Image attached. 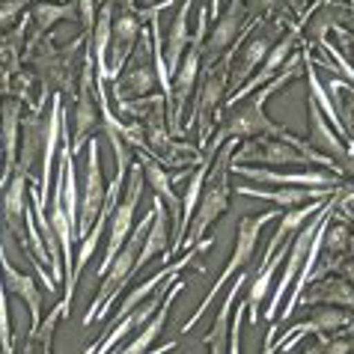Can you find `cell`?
Masks as SVG:
<instances>
[{"mask_svg":"<svg viewBox=\"0 0 354 354\" xmlns=\"http://www.w3.org/2000/svg\"><path fill=\"white\" fill-rule=\"evenodd\" d=\"M232 164L248 167V164H319L330 167V173H339V167L330 158H313V155L295 149L292 143L274 140V137H253V140H241V146L232 155Z\"/></svg>","mask_w":354,"mask_h":354,"instance_id":"9c48e42d","label":"cell"},{"mask_svg":"<svg viewBox=\"0 0 354 354\" xmlns=\"http://www.w3.org/2000/svg\"><path fill=\"white\" fill-rule=\"evenodd\" d=\"M102 129V81L95 72V57L86 45L84 68H81V86H77V104H75V140L72 152L77 155L90 143V137Z\"/></svg>","mask_w":354,"mask_h":354,"instance_id":"52a82bcc","label":"cell"},{"mask_svg":"<svg viewBox=\"0 0 354 354\" xmlns=\"http://www.w3.org/2000/svg\"><path fill=\"white\" fill-rule=\"evenodd\" d=\"M167 292H170V286H161L158 292L152 295L149 301H143L140 307H137V310H131V313H129V316H125V319H120L116 324H111V328L104 330V337L98 339L95 346H90V348H86L84 354H111L116 342H120V339H125V337H129L131 330L143 328V324L149 322V319L155 316V313L161 310V304H164V298H167Z\"/></svg>","mask_w":354,"mask_h":354,"instance_id":"ac0fdd59","label":"cell"},{"mask_svg":"<svg viewBox=\"0 0 354 354\" xmlns=\"http://www.w3.org/2000/svg\"><path fill=\"white\" fill-rule=\"evenodd\" d=\"M0 268H3V280H6V292H12L15 298H21L30 310V330H36L42 324V292H39L36 280L30 274H21L6 257V248L0 244Z\"/></svg>","mask_w":354,"mask_h":354,"instance_id":"d6986e66","label":"cell"},{"mask_svg":"<svg viewBox=\"0 0 354 354\" xmlns=\"http://www.w3.org/2000/svg\"><path fill=\"white\" fill-rule=\"evenodd\" d=\"M75 15V3H36L30 9V21H33V36L27 39V48L36 45L45 36V30H51L57 21Z\"/></svg>","mask_w":354,"mask_h":354,"instance_id":"f546056e","label":"cell"},{"mask_svg":"<svg viewBox=\"0 0 354 354\" xmlns=\"http://www.w3.org/2000/svg\"><path fill=\"white\" fill-rule=\"evenodd\" d=\"M348 185V182H346ZM342 185V188H346ZM342 188H283V191H262V188H239V194L244 196H257V200H268L274 203L280 212H292V209H301L307 205L310 200H330L337 196Z\"/></svg>","mask_w":354,"mask_h":354,"instance_id":"44dd1931","label":"cell"},{"mask_svg":"<svg viewBox=\"0 0 354 354\" xmlns=\"http://www.w3.org/2000/svg\"><path fill=\"white\" fill-rule=\"evenodd\" d=\"M30 179L21 173H15L9 185L3 188V203H0V209H3V223L9 235L18 241V248L21 253H27V259H30V241H27V214H30Z\"/></svg>","mask_w":354,"mask_h":354,"instance_id":"4fadbf2b","label":"cell"},{"mask_svg":"<svg viewBox=\"0 0 354 354\" xmlns=\"http://www.w3.org/2000/svg\"><path fill=\"white\" fill-rule=\"evenodd\" d=\"M280 214V209H274V212H265V214H259V218H241L239 221V235H235V248H232V257H230V262H226V268L221 271V277H218V283H212V289H209V295L203 298V304L196 307V313L182 324V333H188V330H194L196 328V322H200L205 313H209V307H212V301H214V295H218L226 283H230V277L239 268H244L250 259H253V248H257V239H259V232H262V226L265 223H271L274 218Z\"/></svg>","mask_w":354,"mask_h":354,"instance_id":"5b68a950","label":"cell"},{"mask_svg":"<svg viewBox=\"0 0 354 354\" xmlns=\"http://www.w3.org/2000/svg\"><path fill=\"white\" fill-rule=\"evenodd\" d=\"M143 176H146V182H149V188H155V194L161 196V200L167 203V212H170V218H173V235L179 232V223H182V200L173 194V179L161 170V164L149 158V155H143Z\"/></svg>","mask_w":354,"mask_h":354,"instance_id":"484cf974","label":"cell"},{"mask_svg":"<svg viewBox=\"0 0 354 354\" xmlns=\"http://www.w3.org/2000/svg\"><path fill=\"white\" fill-rule=\"evenodd\" d=\"M232 57H235V48L223 60L203 68V81H200V90H196V104H194V116H196V125H200V149H209L214 137V122L221 120L223 93H230Z\"/></svg>","mask_w":354,"mask_h":354,"instance_id":"277c9868","label":"cell"},{"mask_svg":"<svg viewBox=\"0 0 354 354\" xmlns=\"http://www.w3.org/2000/svg\"><path fill=\"white\" fill-rule=\"evenodd\" d=\"M209 15H212V18L221 15V0H209Z\"/></svg>","mask_w":354,"mask_h":354,"instance_id":"d6a6232c","label":"cell"},{"mask_svg":"<svg viewBox=\"0 0 354 354\" xmlns=\"http://www.w3.org/2000/svg\"><path fill=\"white\" fill-rule=\"evenodd\" d=\"M143 36V12H125L113 21V39H111V54H107V81L116 84L125 72V63L134 54V45Z\"/></svg>","mask_w":354,"mask_h":354,"instance_id":"9a60e30c","label":"cell"},{"mask_svg":"<svg viewBox=\"0 0 354 354\" xmlns=\"http://www.w3.org/2000/svg\"><path fill=\"white\" fill-rule=\"evenodd\" d=\"M152 218H155V212L146 214V218L140 221V226H134V232L129 235V241L122 244V250L116 253L111 271H107L104 277H102L98 295L93 298L90 310H86L84 324L102 322L107 313H111L113 304H116V295H120L125 286H129V280L134 277V271H137V257H140V248H143V241H146V232H149V226H152Z\"/></svg>","mask_w":354,"mask_h":354,"instance_id":"7a4b0ae2","label":"cell"},{"mask_svg":"<svg viewBox=\"0 0 354 354\" xmlns=\"http://www.w3.org/2000/svg\"><path fill=\"white\" fill-rule=\"evenodd\" d=\"M140 51L134 54L131 66L125 68V72L120 75V81L113 84V95H116V104H125L131 102V98H146L155 86H158V68H155V54H152V39L140 36Z\"/></svg>","mask_w":354,"mask_h":354,"instance_id":"8fae6325","label":"cell"},{"mask_svg":"<svg viewBox=\"0 0 354 354\" xmlns=\"http://www.w3.org/2000/svg\"><path fill=\"white\" fill-rule=\"evenodd\" d=\"M152 212H155V218H152V226H149V232H146V241H143V248H140V257H137V271L146 268L158 253H164V257H170V212H164V203H161V196H155L152 200Z\"/></svg>","mask_w":354,"mask_h":354,"instance_id":"7402d4cb","label":"cell"},{"mask_svg":"<svg viewBox=\"0 0 354 354\" xmlns=\"http://www.w3.org/2000/svg\"><path fill=\"white\" fill-rule=\"evenodd\" d=\"M205 33H209V3L200 6V15H196V33L188 45V57L182 60L179 72L173 75L170 81V95H167V116H170V129L176 137L185 134V107H188V98L196 95V81H200L203 72V48H205Z\"/></svg>","mask_w":354,"mask_h":354,"instance_id":"3957f363","label":"cell"},{"mask_svg":"<svg viewBox=\"0 0 354 354\" xmlns=\"http://www.w3.org/2000/svg\"><path fill=\"white\" fill-rule=\"evenodd\" d=\"M77 12H81V24H84V33L90 36L93 27H95V3L93 0H77Z\"/></svg>","mask_w":354,"mask_h":354,"instance_id":"1f68e13d","label":"cell"},{"mask_svg":"<svg viewBox=\"0 0 354 354\" xmlns=\"http://www.w3.org/2000/svg\"><path fill=\"white\" fill-rule=\"evenodd\" d=\"M348 218H351V214H348Z\"/></svg>","mask_w":354,"mask_h":354,"instance_id":"e575fe53","label":"cell"},{"mask_svg":"<svg viewBox=\"0 0 354 354\" xmlns=\"http://www.w3.org/2000/svg\"><path fill=\"white\" fill-rule=\"evenodd\" d=\"M143 164L137 161L131 164L129 170V179H125V188H122V196L120 203H116V212L111 218V235H107V253L102 265H98V277H104L107 271H111V265L116 259V253L122 250V244L129 241V235L134 232V214H137V205H140V196H143Z\"/></svg>","mask_w":354,"mask_h":354,"instance_id":"ba28073f","label":"cell"},{"mask_svg":"<svg viewBox=\"0 0 354 354\" xmlns=\"http://www.w3.org/2000/svg\"><path fill=\"white\" fill-rule=\"evenodd\" d=\"M107 188H104V173H102V155H98V140L93 137L86 143V176L81 188V212H77V239H86L95 226L98 214L104 209Z\"/></svg>","mask_w":354,"mask_h":354,"instance_id":"7c38bea8","label":"cell"},{"mask_svg":"<svg viewBox=\"0 0 354 354\" xmlns=\"http://www.w3.org/2000/svg\"><path fill=\"white\" fill-rule=\"evenodd\" d=\"M322 354H351L354 351V330L346 333V337H324L319 339Z\"/></svg>","mask_w":354,"mask_h":354,"instance_id":"4dcf8cb0","label":"cell"},{"mask_svg":"<svg viewBox=\"0 0 354 354\" xmlns=\"http://www.w3.org/2000/svg\"><path fill=\"white\" fill-rule=\"evenodd\" d=\"M277 36H283V30H277V27H265V30L253 33V36L248 39L244 51L239 54V60H235V66L230 68V95H235L244 84L250 81L253 72H257V66L262 68L265 57L271 54L274 42H277Z\"/></svg>","mask_w":354,"mask_h":354,"instance_id":"e0dca14e","label":"cell"},{"mask_svg":"<svg viewBox=\"0 0 354 354\" xmlns=\"http://www.w3.org/2000/svg\"><path fill=\"white\" fill-rule=\"evenodd\" d=\"M191 6H194V0H185V3L179 6V15H176V21L170 27V36H167V72H170V81H173V75L179 72L182 60H185V48L191 45V39H188Z\"/></svg>","mask_w":354,"mask_h":354,"instance_id":"83f0119b","label":"cell"},{"mask_svg":"<svg viewBox=\"0 0 354 354\" xmlns=\"http://www.w3.org/2000/svg\"><path fill=\"white\" fill-rule=\"evenodd\" d=\"M304 304H328V307H342L354 313V286L339 277V274H330V277H322L319 283H313L310 292H304Z\"/></svg>","mask_w":354,"mask_h":354,"instance_id":"603a6c76","label":"cell"},{"mask_svg":"<svg viewBox=\"0 0 354 354\" xmlns=\"http://www.w3.org/2000/svg\"><path fill=\"white\" fill-rule=\"evenodd\" d=\"M351 330H354V313L342 310V307H328V304H324V307H316L310 313L307 322H298L292 330H283V339L271 348V354L274 351H280V354L292 351L307 333L324 339V337H346V333H351Z\"/></svg>","mask_w":354,"mask_h":354,"instance_id":"30bf717a","label":"cell"},{"mask_svg":"<svg viewBox=\"0 0 354 354\" xmlns=\"http://www.w3.org/2000/svg\"><path fill=\"white\" fill-rule=\"evenodd\" d=\"M63 116H66V104L63 95L54 93L51 95V107H48L45 116V146H42V167H39V200H48L51 196V170L54 161L60 155V140H63Z\"/></svg>","mask_w":354,"mask_h":354,"instance_id":"5bb4252c","label":"cell"},{"mask_svg":"<svg viewBox=\"0 0 354 354\" xmlns=\"http://www.w3.org/2000/svg\"><path fill=\"white\" fill-rule=\"evenodd\" d=\"M235 176H248L257 182H271V185H316V188H342V182L337 173H322V170H307V173H274L265 167H239L232 164Z\"/></svg>","mask_w":354,"mask_h":354,"instance_id":"ffe728a7","label":"cell"},{"mask_svg":"<svg viewBox=\"0 0 354 354\" xmlns=\"http://www.w3.org/2000/svg\"><path fill=\"white\" fill-rule=\"evenodd\" d=\"M182 289H185V283H182V280H176L173 286H170V292H167V298H164V304H161V310L143 324V330L137 333V337H134L120 354H146V351H152V342L158 339V333L164 330L167 316H170V307H173V301L182 295Z\"/></svg>","mask_w":354,"mask_h":354,"instance_id":"d4e9b609","label":"cell"},{"mask_svg":"<svg viewBox=\"0 0 354 354\" xmlns=\"http://www.w3.org/2000/svg\"><path fill=\"white\" fill-rule=\"evenodd\" d=\"M304 354H322V346H316V348H307Z\"/></svg>","mask_w":354,"mask_h":354,"instance_id":"836d02e7","label":"cell"},{"mask_svg":"<svg viewBox=\"0 0 354 354\" xmlns=\"http://www.w3.org/2000/svg\"><path fill=\"white\" fill-rule=\"evenodd\" d=\"M18 129H21V98L6 95L0 98V155H3V170H0V188H6L18 167Z\"/></svg>","mask_w":354,"mask_h":354,"instance_id":"2e32d148","label":"cell"},{"mask_svg":"<svg viewBox=\"0 0 354 354\" xmlns=\"http://www.w3.org/2000/svg\"><path fill=\"white\" fill-rule=\"evenodd\" d=\"M337 196H339V194H337ZM337 196L324 203V209L316 212L307 223L301 226L298 232H295V241H292V248H289V253H286V268H283V277H280V283H277V289H274L271 307L265 310V319H268V322H274V319L280 316V301H283V295H286L292 283L298 280V274H301V268H304V262H307V253H310V248H313V241H316L319 230L333 218V212H337V205H339Z\"/></svg>","mask_w":354,"mask_h":354,"instance_id":"8992f818","label":"cell"},{"mask_svg":"<svg viewBox=\"0 0 354 354\" xmlns=\"http://www.w3.org/2000/svg\"><path fill=\"white\" fill-rule=\"evenodd\" d=\"M241 140H226L221 146L218 158H214L209 176H205V185H203V196L196 203V212L191 218V226L185 232V241H182V250H191L194 244H200L205 239V232L214 226V221L230 209V173H232V155H235V146Z\"/></svg>","mask_w":354,"mask_h":354,"instance_id":"6da1fadb","label":"cell"},{"mask_svg":"<svg viewBox=\"0 0 354 354\" xmlns=\"http://www.w3.org/2000/svg\"><path fill=\"white\" fill-rule=\"evenodd\" d=\"M248 283V274H239L232 283V289L230 295H226V301H223V307L218 313V319H214V324L209 328V333H205V346H209V354H230V328H232V304L235 298H239V292L241 286Z\"/></svg>","mask_w":354,"mask_h":354,"instance_id":"cb8c5ba5","label":"cell"},{"mask_svg":"<svg viewBox=\"0 0 354 354\" xmlns=\"http://www.w3.org/2000/svg\"><path fill=\"white\" fill-rule=\"evenodd\" d=\"M111 39H113V9L111 3L102 6V12L95 18V27L90 33V51L95 57V72L98 81H107V54H111Z\"/></svg>","mask_w":354,"mask_h":354,"instance_id":"4316f807","label":"cell"},{"mask_svg":"<svg viewBox=\"0 0 354 354\" xmlns=\"http://www.w3.org/2000/svg\"><path fill=\"white\" fill-rule=\"evenodd\" d=\"M68 316L63 304H57V307L48 313L45 322L39 324L36 330H27V337L21 342V354H54V333H57V324Z\"/></svg>","mask_w":354,"mask_h":354,"instance_id":"f1b7e54d","label":"cell"}]
</instances>
